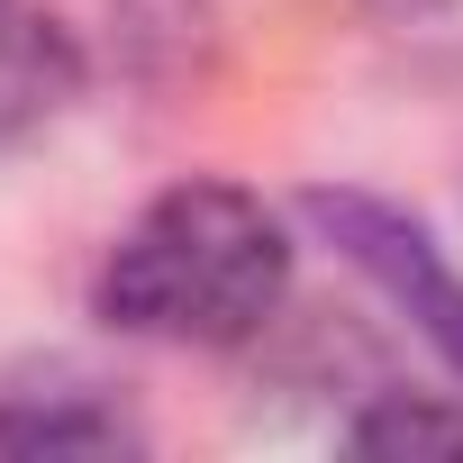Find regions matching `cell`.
<instances>
[{
    "mask_svg": "<svg viewBox=\"0 0 463 463\" xmlns=\"http://www.w3.org/2000/svg\"><path fill=\"white\" fill-rule=\"evenodd\" d=\"M291 300V237L282 209L246 182H173L155 191L91 273V318L137 345H200L237 354Z\"/></svg>",
    "mask_w": 463,
    "mask_h": 463,
    "instance_id": "cell-1",
    "label": "cell"
},
{
    "mask_svg": "<svg viewBox=\"0 0 463 463\" xmlns=\"http://www.w3.org/2000/svg\"><path fill=\"white\" fill-rule=\"evenodd\" d=\"M300 218L318 227V237L445 354V373L463 382V273L445 264V246L427 237V227L409 218V209H391V200H373V191H309L300 200Z\"/></svg>",
    "mask_w": 463,
    "mask_h": 463,
    "instance_id": "cell-2",
    "label": "cell"
},
{
    "mask_svg": "<svg viewBox=\"0 0 463 463\" xmlns=\"http://www.w3.org/2000/svg\"><path fill=\"white\" fill-rule=\"evenodd\" d=\"M146 418L128 382L73 364V354H28L0 373V454L10 463H118L146 454Z\"/></svg>",
    "mask_w": 463,
    "mask_h": 463,
    "instance_id": "cell-3",
    "label": "cell"
},
{
    "mask_svg": "<svg viewBox=\"0 0 463 463\" xmlns=\"http://www.w3.org/2000/svg\"><path fill=\"white\" fill-rule=\"evenodd\" d=\"M91 91V55L55 0H0V155L37 146Z\"/></svg>",
    "mask_w": 463,
    "mask_h": 463,
    "instance_id": "cell-4",
    "label": "cell"
},
{
    "mask_svg": "<svg viewBox=\"0 0 463 463\" xmlns=\"http://www.w3.org/2000/svg\"><path fill=\"white\" fill-rule=\"evenodd\" d=\"M109 64L146 100L200 91L218 64V0H109Z\"/></svg>",
    "mask_w": 463,
    "mask_h": 463,
    "instance_id": "cell-5",
    "label": "cell"
},
{
    "mask_svg": "<svg viewBox=\"0 0 463 463\" xmlns=\"http://www.w3.org/2000/svg\"><path fill=\"white\" fill-rule=\"evenodd\" d=\"M336 445L364 463H463V400L418 391V382H382L336 418Z\"/></svg>",
    "mask_w": 463,
    "mask_h": 463,
    "instance_id": "cell-6",
    "label": "cell"
},
{
    "mask_svg": "<svg viewBox=\"0 0 463 463\" xmlns=\"http://www.w3.org/2000/svg\"><path fill=\"white\" fill-rule=\"evenodd\" d=\"M364 19H382V28H427V19H454L463 0H354Z\"/></svg>",
    "mask_w": 463,
    "mask_h": 463,
    "instance_id": "cell-7",
    "label": "cell"
}]
</instances>
